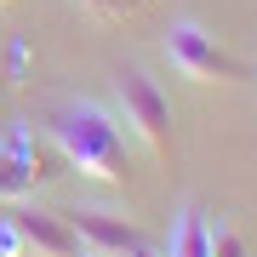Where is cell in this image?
<instances>
[{
    "mask_svg": "<svg viewBox=\"0 0 257 257\" xmlns=\"http://www.w3.org/2000/svg\"><path fill=\"white\" fill-rule=\"evenodd\" d=\"M52 143L92 183H126V132L103 103H63L52 114Z\"/></svg>",
    "mask_w": 257,
    "mask_h": 257,
    "instance_id": "obj_1",
    "label": "cell"
},
{
    "mask_svg": "<svg viewBox=\"0 0 257 257\" xmlns=\"http://www.w3.org/2000/svg\"><path fill=\"white\" fill-rule=\"evenodd\" d=\"M114 120L126 126V138H138L149 155H172V103L143 69H120L114 80Z\"/></svg>",
    "mask_w": 257,
    "mask_h": 257,
    "instance_id": "obj_2",
    "label": "cell"
},
{
    "mask_svg": "<svg viewBox=\"0 0 257 257\" xmlns=\"http://www.w3.org/2000/svg\"><path fill=\"white\" fill-rule=\"evenodd\" d=\"M166 57H172V69L183 74V80H194V86H223V80L240 74V57L200 23H172L166 29Z\"/></svg>",
    "mask_w": 257,
    "mask_h": 257,
    "instance_id": "obj_3",
    "label": "cell"
},
{
    "mask_svg": "<svg viewBox=\"0 0 257 257\" xmlns=\"http://www.w3.org/2000/svg\"><path fill=\"white\" fill-rule=\"evenodd\" d=\"M69 223H74V234H80V246H92L97 257H132V251L143 246L138 223L120 217V211H103V206H80V211H69Z\"/></svg>",
    "mask_w": 257,
    "mask_h": 257,
    "instance_id": "obj_4",
    "label": "cell"
},
{
    "mask_svg": "<svg viewBox=\"0 0 257 257\" xmlns=\"http://www.w3.org/2000/svg\"><path fill=\"white\" fill-rule=\"evenodd\" d=\"M12 223H18L23 246L35 257H80V234H74V223L63 217V211H35V206H18L6 211Z\"/></svg>",
    "mask_w": 257,
    "mask_h": 257,
    "instance_id": "obj_5",
    "label": "cell"
},
{
    "mask_svg": "<svg viewBox=\"0 0 257 257\" xmlns=\"http://www.w3.org/2000/svg\"><path fill=\"white\" fill-rule=\"evenodd\" d=\"M40 177H46V172H40V160L29 155L23 138H12L6 149H0V200H29Z\"/></svg>",
    "mask_w": 257,
    "mask_h": 257,
    "instance_id": "obj_6",
    "label": "cell"
},
{
    "mask_svg": "<svg viewBox=\"0 0 257 257\" xmlns=\"http://www.w3.org/2000/svg\"><path fill=\"white\" fill-rule=\"evenodd\" d=\"M166 257H211V223H206V211H183V217L172 223V251Z\"/></svg>",
    "mask_w": 257,
    "mask_h": 257,
    "instance_id": "obj_7",
    "label": "cell"
},
{
    "mask_svg": "<svg viewBox=\"0 0 257 257\" xmlns=\"http://www.w3.org/2000/svg\"><path fill=\"white\" fill-rule=\"evenodd\" d=\"M29 246H23V234H18V223L6 217V211H0V257H23Z\"/></svg>",
    "mask_w": 257,
    "mask_h": 257,
    "instance_id": "obj_8",
    "label": "cell"
},
{
    "mask_svg": "<svg viewBox=\"0 0 257 257\" xmlns=\"http://www.w3.org/2000/svg\"><path fill=\"white\" fill-rule=\"evenodd\" d=\"M211 257H246L240 234H234V229H211Z\"/></svg>",
    "mask_w": 257,
    "mask_h": 257,
    "instance_id": "obj_9",
    "label": "cell"
},
{
    "mask_svg": "<svg viewBox=\"0 0 257 257\" xmlns=\"http://www.w3.org/2000/svg\"><path fill=\"white\" fill-rule=\"evenodd\" d=\"M80 6H92V12H126V0H80Z\"/></svg>",
    "mask_w": 257,
    "mask_h": 257,
    "instance_id": "obj_10",
    "label": "cell"
},
{
    "mask_svg": "<svg viewBox=\"0 0 257 257\" xmlns=\"http://www.w3.org/2000/svg\"><path fill=\"white\" fill-rule=\"evenodd\" d=\"M132 257H155V251H149V246H138V251H132Z\"/></svg>",
    "mask_w": 257,
    "mask_h": 257,
    "instance_id": "obj_11",
    "label": "cell"
},
{
    "mask_svg": "<svg viewBox=\"0 0 257 257\" xmlns=\"http://www.w3.org/2000/svg\"><path fill=\"white\" fill-rule=\"evenodd\" d=\"M0 6H12V0H0Z\"/></svg>",
    "mask_w": 257,
    "mask_h": 257,
    "instance_id": "obj_12",
    "label": "cell"
},
{
    "mask_svg": "<svg viewBox=\"0 0 257 257\" xmlns=\"http://www.w3.org/2000/svg\"><path fill=\"white\" fill-rule=\"evenodd\" d=\"M92 257H97V251H92Z\"/></svg>",
    "mask_w": 257,
    "mask_h": 257,
    "instance_id": "obj_13",
    "label": "cell"
}]
</instances>
